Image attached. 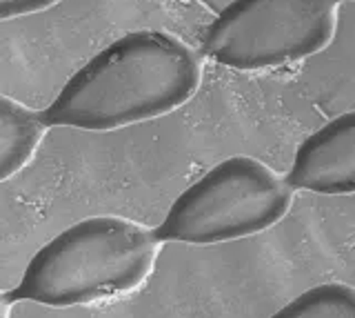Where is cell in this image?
Returning <instances> with one entry per match:
<instances>
[{
  "mask_svg": "<svg viewBox=\"0 0 355 318\" xmlns=\"http://www.w3.org/2000/svg\"><path fill=\"white\" fill-rule=\"evenodd\" d=\"M202 83L198 53L166 31L138 29L89 58L40 112L47 127L111 131L171 114Z\"/></svg>",
  "mask_w": 355,
  "mask_h": 318,
  "instance_id": "6da1fadb",
  "label": "cell"
},
{
  "mask_svg": "<svg viewBox=\"0 0 355 318\" xmlns=\"http://www.w3.org/2000/svg\"><path fill=\"white\" fill-rule=\"evenodd\" d=\"M158 247L153 229L129 218H83L31 256L7 301L80 307L120 299L151 276Z\"/></svg>",
  "mask_w": 355,
  "mask_h": 318,
  "instance_id": "7a4b0ae2",
  "label": "cell"
},
{
  "mask_svg": "<svg viewBox=\"0 0 355 318\" xmlns=\"http://www.w3.org/2000/svg\"><path fill=\"white\" fill-rule=\"evenodd\" d=\"M291 203V185L271 167L251 156H231L189 185L153 232L160 243H229L266 232Z\"/></svg>",
  "mask_w": 355,
  "mask_h": 318,
  "instance_id": "3957f363",
  "label": "cell"
},
{
  "mask_svg": "<svg viewBox=\"0 0 355 318\" xmlns=\"http://www.w3.org/2000/svg\"><path fill=\"white\" fill-rule=\"evenodd\" d=\"M338 0H231L202 36L216 62L258 72L315 56L336 36Z\"/></svg>",
  "mask_w": 355,
  "mask_h": 318,
  "instance_id": "277c9868",
  "label": "cell"
},
{
  "mask_svg": "<svg viewBox=\"0 0 355 318\" xmlns=\"http://www.w3.org/2000/svg\"><path fill=\"white\" fill-rule=\"evenodd\" d=\"M286 183L324 196L355 194V109L329 120L297 147Z\"/></svg>",
  "mask_w": 355,
  "mask_h": 318,
  "instance_id": "5b68a950",
  "label": "cell"
},
{
  "mask_svg": "<svg viewBox=\"0 0 355 318\" xmlns=\"http://www.w3.org/2000/svg\"><path fill=\"white\" fill-rule=\"evenodd\" d=\"M40 114L14 101L0 96V183L29 165L44 136Z\"/></svg>",
  "mask_w": 355,
  "mask_h": 318,
  "instance_id": "8992f818",
  "label": "cell"
},
{
  "mask_svg": "<svg viewBox=\"0 0 355 318\" xmlns=\"http://www.w3.org/2000/svg\"><path fill=\"white\" fill-rule=\"evenodd\" d=\"M269 318H355V287L347 283L315 285Z\"/></svg>",
  "mask_w": 355,
  "mask_h": 318,
  "instance_id": "52a82bcc",
  "label": "cell"
},
{
  "mask_svg": "<svg viewBox=\"0 0 355 318\" xmlns=\"http://www.w3.org/2000/svg\"><path fill=\"white\" fill-rule=\"evenodd\" d=\"M60 0H0V23L3 20H14L29 14H38L58 5Z\"/></svg>",
  "mask_w": 355,
  "mask_h": 318,
  "instance_id": "ba28073f",
  "label": "cell"
},
{
  "mask_svg": "<svg viewBox=\"0 0 355 318\" xmlns=\"http://www.w3.org/2000/svg\"><path fill=\"white\" fill-rule=\"evenodd\" d=\"M0 318H9V301L0 294Z\"/></svg>",
  "mask_w": 355,
  "mask_h": 318,
  "instance_id": "9c48e42d",
  "label": "cell"
},
{
  "mask_svg": "<svg viewBox=\"0 0 355 318\" xmlns=\"http://www.w3.org/2000/svg\"><path fill=\"white\" fill-rule=\"evenodd\" d=\"M353 3H355V0H353Z\"/></svg>",
  "mask_w": 355,
  "mask_h": 318,
  "instance_id": "30bf717a",
  "label": "cell"
}]
</instances>
